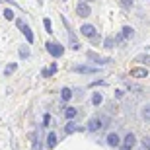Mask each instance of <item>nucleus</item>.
Instances as JSON below:
<instances>
[{
	"instance_id": "nucleus-1",
	"label": "nucleus",
	"mask_w": 150,
	"mask_h": 150,
	"mask_svg": "<svg viewBox=\"0 0 150 150\" xmlns=\"http://www.w3.org/2000/svg\"><path fill=\"white\" fill-rule=\"evenodd\" d=\"M16 25L23 31V37L28 39V43H33V39H35V37H33V31H31V28H29L28 23L23 22V20H16Z\"/></svg>"
},
{
	"instance_id": "nucleus-2",
	"label": "nucleus",
	"mask_w": 150,
	"mask_h": 150,
	"mask_svg": "<svg viewBox=\"0 0 150 150\" xmlns=\"http://www.w3.org/2000/svg\"><path fill=\"white\" fill-rule=\"evenodd\" d=\"M45 47L49 51V55H53V57H62V53H64V49L59 43H47Z\"/></svg>"
},
{
	"instance_id": "nucleus-3",
	"label": "nucleus",
	"mask_w": 150,
	"mask_h": 150,
	"mask_svg": "<svg viewBox=\"0 0 150 150\" xmlns=\"http://www.w3.org/2000/svg\"><path fill=\"white\" fill-rule=\"evenodd\" d=\"M80 33H82L84 37L94 39V37H96V28L92 25V23H82V28H80Z\"/></svg>"
},
{
	"instance_id": "nucleus-4",
	"label": "nucleus",
	"mask_w": 150,
	"mask_h": 150,
	"mask_svg": "<svg viewBox=\"0 0 150 150\" xmlns=\"http://www.w3.org/2000/svg\"><path fill=\"white\" fill-rule=\"evenodd\" d=\"M86 57H88L90 61L98 62V64H107V62H109V59H105V57H100V55H96L94 51H88V53H86Z\"/></svg>"
},
{
	"instance_id": "nucleus-5",
	"label": "nucleus",
	"mask_w": 150,
	"mask_h": 150,
	"mask_svg": "<svg viewBox=\"0 0 150 150\" xmlns=\"http://www.w3.org/2000/svg\"><path fill=\"white\" fill-rule=\"evenodd\" d=\"M76 12H78V16H82V18H88L90 14H92V10H90V6L86 4V2H78Z\"/></svg>"
},
{
	"instance_id": "nucleus-6",
	"label": "nucleus",
	"mask_w": 150,
	"mask_h": 150,
	"mask_svg": "<svg viewBox=\"0 0 150 150\" xmlns=\"http://www.w3.org/2000/svg\"><path fill=\"white\" fill-rule=\"evenodd\" d=\"M134 144H137V139H134L133 133H129L127 137H125V140H123V150H131Z\"/></svg>"
},
{
	"instance_id": "nucleus-7",
	"label": "nucleus",
	"mask_w": 150,
	"mask_h": 150,
	"mask_svg": "<svg viewBox=\"0 0 150 150\" xmlns=\"http://www.w3.org/2000/svg\"><path fill=\"white\" fill-rule=\"evenodd\" d=\"M146 76H148V70L146 68H140V67L131 68V78H146Z\"/></svg>"
},
{
	"instance_id": "nucleus-8",
	"label": "nucleus",
	"mask_w": 150,
	"mask_h": 150,
	"mask_svg": "<svg viewBox=\"0 0 150 150\" xmlns=\"http://www.w3.org/2000/svg\"><path fill=\"white\" fill-rule=\"evenodd\" d=\"M119 142H121V139H119V134H117V133H109V134H107V144L111 146V148L119 146Z\"/></svg>"
},
{
	"instance_id": "nucleus-9",
	"label": "nucleus",
	"mask_w": 150,
	"mask_h": 150,
	"mask_svg": "<svg viewBox=\"0 0 150 150\" xmlns=\"http://www.w3.org/2000/svg\"><path fill=\"white\" fill-rule=\"evenodd\" d=\"M103 125H101V119H98V117H92L88 123V131H98V129H101Z\"/></svg>"
},
{
	"instance_id": "nucleus-10",
	"label": "nucleus",
	"mask_w": 150,
	"mask_h": 150,
	"mask_svg": "<svg viewBox=\"0 0 150 150\" xmlns=\"http://www.w3.org/2000/svg\"><path fill=\"white\" fill-rule=\"evenodd\" d=\"M64 115H67V119L70 121V119H74V117L78 115V109L76 107H67V109H64Z\"/></svg>"
},
{
	"instance_id": "nucleus-11",
	"label": "nucleus",
	"mask_w": 150,
	"mask_h": 150,
	"mask_svg": "<svg viewBox=\"0 0 150 150\" xmlns=\"http://www.w3.org/2000/svg\"><path fill=\"white\" fill-rule=\"evenodd\" d=\"M74 70L80 72V74H94L96 72V68H92V67H76Z\"/></svg>"
},
{
	"instance_id": "nucleus-12",
	"label": "nucleus",
	"mask_w": 150,
	"mask_h": 150,
	"mask_svg": "<svg viewBox=\"0 0 150 150\" xmlns=\"http://www.w3.org/2000/svg\"><path fill=\"white\" fill-rule=\"evenodd\" d=\"M16 68H18V64H16V62H10V64H8V67L4 68V74H6V76H10V74H14V72H16Z\"/></svg>"
},
{
	"instance_id": "nucleus-13",
	"label": "nucleus",
	"mask_w": 150,
	"mask_h": 150,
	"mask_svg": "<svg viewBox=\"0 0 150 150\" xmlns=\"http://www.w3.org/2000/svg\"><path fill=\"white\" fill-rule=\"evenodd\" d=\"M61 98H62L64 101H68L70 98H72V90H70V88H62V92H61Z\"/></svg>"
},
{
	"instance_id": "nucleus-14",
	"label": "nucleus",
	"mask_w": 150,
	"mask_h": 150,
	"mask_svg": "<svg viewBox=\"0 0 150 150\" xmlns=\"http://www.w3.org/2000/svg\"><path fill=\"white\" fill-rule=\"evenodd\" d=\"M47 144H49V148H55L57 146V134L55 133H51L49 137H47Z\"/></svg>"
},
{
	"instance_id": "nucleus-15",
	"label": "nucleus",
	"mask_w": 150,
	"mask_h": 150,
	"mask_svg": "<svg viewBox=\"0 0 150 150\" xmlns=\"http://www.w3.org/2000/svg\"><path fill=\"white\" fill-rule=\"evenodd\" d=\"M133 31H134V29H133V28H129V25H125V28L121 29V33H123V37H125V39L133 37Z\"/></svg>"
},
{
	"instance_id": "nucleus-16",
	"label": "nucleus",
	"mask_w": 150,
	"mask_h": 150,
	"mask_svg": "<svg viewBox=\"0 0 150 150\" xmlns=\"http://www.w3.org/2000/svg\"><path fill=\"white\" fill-rule=\"evenodd\" d=\"M55 72H57V64H51V68H45V70H43L41 74H43V76L47 78V76H53Z\"/></svg>"
},
{
	"instance_id": "nucleus-17",
	"label": "nucleus",
	"mask_w": 150,
	"mask_h": 150,
	"mask_svg": "<svg viewBox=\"0 0 150 150\" xmlns=\"http://www.w3.org/2000/svg\"><path fill=\"white\" fill-rule=\"evenodd\" d=\"M43 25H45V31H47V33H53V23H51L49 18H45V20H43Z\"/></svg>"
},
{
	"instance_id": "nucleus-18",
	"label": "nucleus",
	"mask_w": 150,
	"mask_h": 150,
	"mask_svg": "<svg viewBox=\"0 0 150 150\" xmlns=\"http://www.w3.org/2000/svg\"><path fill=\"white\" fill-rule=\"evenodd\" d=\"M4 18L8 20V22H12V20H14V10H10V8H6V10H4Z\"/></svg>"
},
{
	"instance_id": "nucleus-19",
	"label": "nucleus",
	"mask_w": 150,
	"mask_h": 150,
	"mask_svg": "<svg viewBox=\"0 0 150 150\" xmlns=\"http://www.w3.org/2000/svg\"><path fill=\"white\" fill-rule=\"evenodd\" d=\"M101 101H103V98H101V94H94V98H92V103H94V105H100Z\"/></svg>"
},
{
	"instance_id": "nucleus-20",
	"label": "nucleus",
	"mask_w": 150,
	"mask_h": 150,
	"mask_svg": "<svg viewBox=\"0 0 150 150\" xmlns=\"http://www.w3.org/2000/svg\"><path fill=\"white\" fill-rule=\"evenodd\" d=\"M119 2H121V6L125 10H131L133 8V0H119Z\"/></svg>"
},
{
	"instance_id": "nucleus-21",
	"label": "nucleus",
	"mask_w": 150,
	"mask_h": 150,
	"mask_svg": "<svg viewBox=\"0 0 150 150\" xmlns=\"http://www.w3.org/2000/svg\"><path fill=\"white\" fill-rule=\"evenodd\" d=\"M142 119H146V121H150V105L142 107Z\"/></svg>"
},
{
	"instance_id": "nucleus-22",
	"label": "nucleus",
	"mask_w": 150,
	"mask_h": 150,
	"mask_svg": "<svg viewBox=\"0 0 150 150\" xmlns=\"http://www.w3.org/2000/svg\"><path fill=\"white\" fill-rule=\"evenodd\" d=\"M64 131H67V134H72L74 131H76V125H74V123H68L67 127H64Z\"/></svg>"
},
{
	"instance_id": "nucleus-23",
	"label": "nucleus",
	"mask_w": 150,
	"mask_h": 150,
	"mask_svg": "<svg viewBox=\"0 0 150 150\" xmlns=\"http://www.w3.org/2000/svg\"><path fill=\"white\" fill-rule=\"evenodd\" d=\"M107 47V49H113V45H115V37H107L105 39V43H103Z\"/></svg>"
},
{
	"instance_id": "nucleus-24",
	"label": "nucleus",
	"mask_w": 150,
	"mask_h": 150,
	"mask_svg": "<svg viewBox=\"0 0 150 150\" xmlns=\"http://www.w3.org/2000/svg\"><path fill=\"white\" fill-rule=\"evenodd\" d=\"M20 57H22V59H28V57H29V49H28V47L20 49Z\"/></svg>"
},
{
	"instance_id": "nucleus-25",
	"label": "nucleus",
	"mask_w": 150,
	"mask_h": 150,
	"mask_svg": "<svg viewBox=\"0 0 150 150\" xmlns=\"http://www.w3.org/2000/svg\"><path fill=\"white\" fill-rule=\"evenodd\" d=\"M142 144H144V148L150 150V139H144V140H142Z\"/></svg>"
}]
</instances>
